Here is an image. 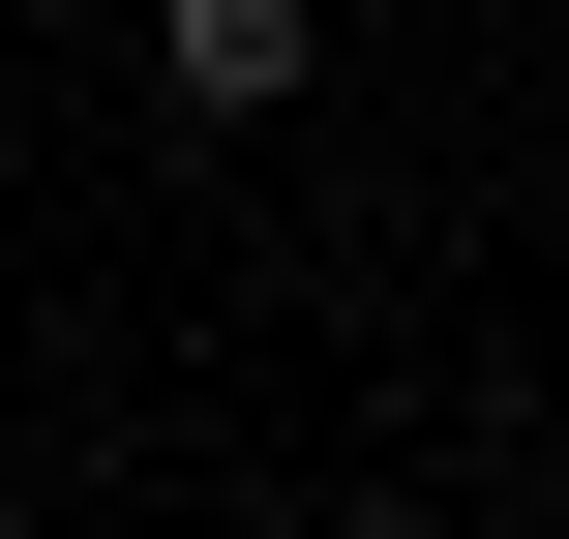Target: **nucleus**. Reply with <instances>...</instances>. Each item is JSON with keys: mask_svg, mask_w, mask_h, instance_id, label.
Instances as JSON below:
<instances>
[{"mask_svg": "<svg viewBox=\"0 0 569 539\" xmlns=\"http://www.w3.org/2000/svg\"><path fill=\"white\" fill-rule=\"evenodd\" d=\"M330 539H450V510H330Z\"/></svg>", "mask_w": 569, "mask_h": 539, "instance_id": "nucleus-2", "label": "nucleus"}, {"mask_svg": "<svg viewBox=\"0 0 569 539\" xmlns=\"http://www.w3.org/2000/svg\"><path fill=\"white\" fill-rule=\"evenodd\" d=\"M150 60H180V120H270L300 90V0H150Z\"/></svg>", "mask_w": 569, "mask_h": 539, "instance_id": "nucleus-1", "label": "nucleus"}]
</instances>
